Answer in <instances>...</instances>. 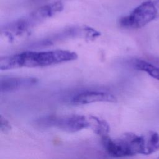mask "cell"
Returning <instances> with one entry per match:
<instances>
[{
  "label": "cell",
  "instance_id": "cell-1",
  "mask_svg": "<svg viewBox=\"0 0 159 159\" xmlns=\"http://www.w3.org/2000/svg\"><path fill=\"white\" fill-rule=\"evenodd\" d=\"M78 55L70 50H53L47 51H26L0 59L1 70L22 67H44L76 60Z\"/></svg>",
  "mask_w": 159,
  "mask_h": 159
},
{
  "label": "cell",
  "instance_id": "cell-2",
  "mask_svg": "<svg viewBox=\"0 0 159 159\" xmlns=\"http://www.w3.org/2000/svg\"><path fill=\"white\" fill-rule=\"evenodd\" d=\"M102 143L107 153L112 157H125L137 154H146L145 134L139 135L127 132L116 139H111L106 136L102 138Z\"/></svg>",
  "mask_w": 159,
  "mask_h": 159
},
{
  "label": "cell",
  "instance_id": "cell-3",
  "mask_svg": "<svg viewBox=\"0 0 159 159\" xmlns=\"http://www.w3.org/2000/svg\"><path fill=\"white\" fill-rule=\"evenodd\" d=\"M159 17V9L156 1L148 0L142 2L129 15L119 20L121 27L127 29H140Z\"/></svg>",
  "mask_w": 159,
  "mask_h": 159
},
{
  "label": "cell",
  "instance_id": "cell-4",
  "mask_svg": "<svg viewBox=\"0 0 159 159\" xmlns=\"http://www.w3.org/2000/svg\"><path fill=\"white\" fill-rule=\"evenodd\" d=\"M37 124L43 127H56L67 132H76L90 128L89 116L80 114L47 116L39 120Z\"/></svg>",
  "mask_w": 159,
  "mask_h": 159
},
{
  "label": "cell",
  "instance_id": "cell-5",
  "mask_svg": "<svg viewBox=\"0 0 159 159\" xmlns=\"http://www.w3.org/2000/svg\"><path fill=\"white\" fill-rule=\"evenodd\" d=\"M63 8V4L60 1L53 2L44 5L32 12L25 17L19 19V24L22 29L27 33L37 24L52 17L56 13L60 12Z\"/></svg>",
  "mask_w": 159,
  "mask_h": 159
},
{
  "label": "cell",
  "instance_id": "cell-6",
  "mask_svg": "<svg viewBox=\"0 0 159 159\" xmlns=\"http://www.w3.org/2000/svg\"><path fill=\"white\" fill-rule=\"evenodd\" d=\"M117 100L112 94L99 91H86L78 93L71 99V102L75 104H87L97 102H114Z\"/></svg>",
  "mask_w": 159,
  "mask_h": 159
},
{
  "label": "cell",
  "instance_id": "cell-7",
  "mask_svg": "<svg viewBox=\"0 0 159 159\" xmlns=\"http://www.w3.org/2000/svg\"><path fill=\"white\" fill-rule=\"evenodd\" d=\"M37 79L32 77H4L1 80V91L11 92L35 84Z\"/></svg>",
  "mask_w": 159,
  "mask_h": 159
},
{
  "label": "cell",
  "instance_id": "cell-8",
  "mask_svg": "<svg viewBox=\"0 0 159 159\" xmlns=\"http://www.w3.org/2000/svg\"><path fill=\"white\" fill-rule=\"evenodd\" d=\"M132 65L135 68L148 73L152 78L159 80V66L142 59H135Z\"/></svg>",
  "mask_w": 159,
  "mask_h": 159
},
{
  "label": "cell",
  "instance_id": "cell-9",
  "mask_svg": "<svg viewBox=\"0 0 159 159\" xmlns=\"http://www.w3.org/2000/svg\"><path fill=\"white\" fill-rule=\"evenodd\" d=\"M90 121V128L95 134L101 137V138L107 136L110 131L109 124L104 119L93 116H89Z\"/></svg>",
  "mask_w": 159,
  "mask_h": 159
},
{
  "label": "cell",
  "instance_id": "cell-10",
  "mask_svg": "<svg viewBox=\"0 0 159 159\" xmlns=\"http://www.w3.org/2000/svg\"><path fill=\"white\" fill-rule=\"evenodd\" d=\"M146 141V154L153 153L159 150V134L153 131H149L145 134Z\"/></svg>",
  "mask_w": 159,
  "mask_h": 159
},
{
  "label": "cell",
  "instance_id": "cell-11",
  "mask_svg": "<svg viewBox=\"0 0 159 159\" xmlns=\"http://www.w3.org/2000/svg\"><path fill=\"white\" fill-rule=\"evenodd\" d=\"M0 129H1V132L4 133V134L8 133L11 130V125H10V123L2 115L1 116Z\"/></svg>",
  "mask_w": 159,
  "mask_h": 159
},
{
  "label": "cell",
  "instance_id": "cell-12",
  "mask_svg": "<svg viewBox=\"0 0 159 159\" xmlns=\"http://www.w3.org/2000/svg\"><path fill=\"white\" fill-rule=\"evenodd\" d=\"M156 1V2H157V4L158 6V7L159 9V0H155Z\"/></svg>",
  "mask_w": 159,
  "mask_h": 159
}]
</instances>
